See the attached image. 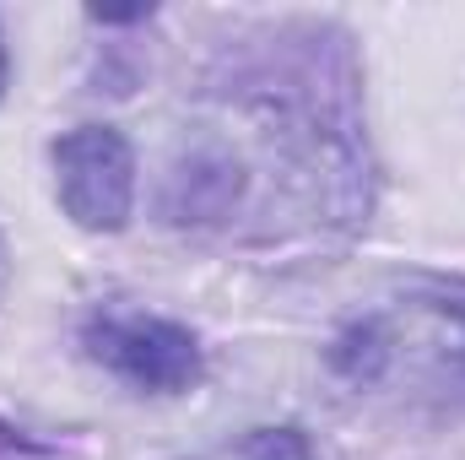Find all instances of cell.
Masks as SVG:
<instances>
[{
	"label": "cell",
	"instance_id": "cell-1",
	"mask_svg": "<svg viewBox=\"0 0 465 460\" xmlns=\"http://www.w3.org/2000/svg\"><path fill=\"white\" fill-rule=\"evenodd\" d=\"M206 146L238 179V217L309 228L368 223V141L357 115L351 38L331 22H276L238 38L206 82Z\"/></svg>",
	"mask_w": 465,
	"mask_h": 460
},
{
	"label": "cell",
	"instance_id": "cell-2",
	"mask_svg": "<svg viewBox=\"0 0 465 460\" xmlns=\"http://www.w3.org/2000/svg\"><path fill=\"white\" fill-rule=\"evenodd\" d=\"M331 374L401 412L465 417V287L406 282L373 298L336 331Z\"/></svg>",
	"mask_w": 465,
	"mask_h": 460
},
{
	"label": "cell",
	"instance_id": "cell-3",
	"mask_svg": "<svg viewBox=\"0 0 465 460\" xmlns=\"http://www.w3.org/2000/svg\"><path fill=\"white\" fill-rule=\"evenodd\" d=\"M82 352L146 395H184L206 379L201 336L179 320L141 309H93L82 320Z\"/></svg>",
	"mask_w": 465,
	"mask_h": 460
},
{
	"label": "cell",
	"instance_id": "cell-4",
	"mask_svg": "<svg viewBox=\"0 0 465 460\" xmlns=\"http://www.w3.org/2000/svg\"><path fill=\"white\" fill-rule=\"evenodd\" d=\"M60 212L87 233H119L135 212V146L114 125H76L49 146Z\"/></svg>",
	"mask_w": 465,
	"mask_h": 460
},
{
	"label": "cell",
	"instance_id": "cell-5",
	"mask_svg": "<svg viewBox=\"0 0 465 460\" xmlns=\"http://www.w3.org/2000/svg\"><path fill=\"white\" fill-rule=\"evenodd\" d=\"M206 460H320V450L303 428L282 423V428H249V434L228 439L223 450H212Z\"/></svg>",
	"mask_w": 465,
	"mask_h": 460
},
{
	"label": "cell",
	"instance_id": "cell-6",
	"mask_svg": "<svg viewBox=\"0 0 465 460\" xmlns=\"http://www.w3.org/2000/svg\"><path fill=\"white\" fill-rule=\"evenodd\" d=\"M0 460H60L54 445H44L38 434H27V428H11V423H0Z\"/></svg>",
	"mask_w": 465,
	"mask_h": 460
},
{
	"label": "cell",
	"instance_id": "cell-7",
	"mask_svg": "<svg viewBox=\"0 0 465 460\" xmlns=\"http://www.w3.org/2000/svg\"><path fill=\"white\" fill-rule=\"evenodd\" d=\"M87 16H93L98 27H130V22H146V16H152V5H124V11H104V5H93Z\"/></svg>",
	"mask_w": 465,
	"mask_h": 460
},
{
	"label": "cell",
	"instance_id": "cell-8",
	"mask_svg": "<svg viewBox=\"0 0 465 460\" xmlns=\"http://www.w3.org/2000/svg\"><path fill=\"white\" fill-rule=\"evenodd\" d=\"M5 82H11V55H5V33H0V98H5Z\"/></svg>",
	"mask_w": 465,
	"mask_h": 460
}]
</instances>
